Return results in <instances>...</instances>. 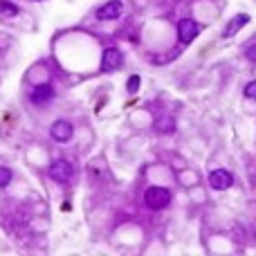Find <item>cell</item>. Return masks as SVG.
<instances>
[{"label":"cell","instance_id":"cell-1","mask_svg":"<svg viewBox=\"0 0 256 256\" xmlns=\"http://www.w3.org/2000/svg\"><path fill=\"white\" fill-rule=\"evenodd\" d=\"M144 203L151 209H164L171 203V191L164 187H149L144 194Z\"/></svg>","mask_w":256,"mask_h":256},{"label":"cell","instance_id":"cell-2","mask_svg":"<svg viewBox=\"0 0 256 256\" xmlns=\"http://www.w3.org/2000/svg\"><path fill=\"white\" fill-rule=\"evenodd\" d=\"M198 32H200V27H198V23L196 20H191V18H182L180 20V25H178V39H180V43H184V45H189L191 41L198 36Z\"/></svg>","mask_w":256,"mask_h":256},{"label":"cell","instance_id":"cell-3","mask_svg":"<svg viewBox=\"0 0 256 256\" xmlns=\"http://www.w3.org/2000/svg\"><path fill=\"white\" fill-rule=\"evenodd\" d=\"M74 169L70 162H65V159H56V162H52L50 164V175H52L56 182H68L70 178H72Z\"/></svg>","mask_w":256,"mask_h":256},{"label":"cell","instance_id":"cell-4","mask_svg":"<svg viewBox=\"0 0 256 256\" xmlns=\"http://www.w3.org/2000/svg\"><path fill=\"white\" fill-rule=\"evenodd\" d=\"M72 133H74L72 124H70V121H63V119L54 121L52 128H50V135H52L56 142H70L72 140Z\"/></svg>","mask_w":256,"mask_h":256},{"label":"cell","instance_id":"cell-5","mask_svg":"<svg viewBox=\"0 0 256 256\" xmlns=\"http://www.w3.org/2000/svg\"><path fill=\"white\" fill-rule=\"evenodd\" d=\"M121 11H124V7H121L119 0H110V2H106L103 7L97 9V18L99 20H115L121 16Z\"/></svg>","mask_w":256,"mask_h":256},{"label":"cell","instance_id":"cell-6","mask_svg":"<svg viewBox=\"0 0 256 256\" xmlns=\"http://www.w3.org/2000/svg\"><path fill=\"white\" fill-rule=\"evenodd\" d=\"M232 182H234V178H232V173H229V171L218 169V171H213V173L209 175V184H211L213 189H218V191H222V189H229V187H232Z\"/></svg>","mask_w":256,"mask_h":256},{"label":"cell","instance_id":"cell-7","mask_svg":"<svg viewBox=\"0 0 256 256\" xmlns=\"http://www.w3.org/2000/svg\"><path fill=\"white\" fill-rule=\"evenodd\" d=\"M121 52L119 50H115V48H110V50H106L103 52V58H102V65H103V70H108V72H112V70H117V68H121Z\"/></svg>","mask_w":256,"mask_h":256},{"label":"cell","instance_id":"cell-8","mask_svg":"<svg viewBox=\"0 0 256 256\" xmlns=\"http://www.w3.org/2000/svg\"><path fill=\"white\" fill-rule=\"evenodd\" d=\"M52 97H54V88L50 86V83H41V86H36L34 90H32V102L34 103H45Z\"/></svg>","mask_w":256,"mask_h":256},{"label":"cell","instance_id":"cell-9","mask_svg":"<svg viewBox=\"0 0 256 256\" xmlns=\"http://www.w3.org/2000/svg\"><path fill=\"white\" fill-rule=\"evenodd\" d=\"M247 23H250V16H247V14H238V16H234L232 23H229V25H227V29H225V36H227V39H229V36H234V34L238 32V29H241L243 25H247Z\"/></svg>","mask_w":256,"mask_h":256},{"label":"cell","instance_id":"cell-10","mask_svg":"<svg viewBox=\"0 0 256 256\" xmlns=\"http://www.w3.org/2000/svg\"><path fill=\"white\" fill-rule=\"evenodd\" d=\"M155 128H157L159 133H171L175 128V124H173V119H169V117H162V119L155 121Z\"/></svg>","mask_w":256,"mask_h":256},{"label":"cell","instance_id":"cell-11","mask_svg":"<svg viewBox=\"0 0 256 256\" xmlns=\"http://www.w3.org/2000/svg\"><path fill=\"white\" fill-rule=\"evenodd\" d=\"M0 14L14 16V14H18V7L11 5V2H7V0H0Z\"/></svg>","mask_w":256,"mask_h":256},{"label":"cell","instance_id":"cell-12","mask_svg":"<svg viewBox=\"0 0 256 256\" xmlns=\"http://www.w3.org/2000/svg\"><path fill=\"white\" fill-rule=\"evenodd\" d=\"M11 182V171L7 166H0V187H7Z\"/></svg>","mask_w":256,"mask_h":256},{"label":"cell","instance_id":"cell-13","mask_svg":"<svg viewBox=\"0 0 256 256\" xmlns=\"http://www.w3.org/2000/svg\"><path fill=\"white\" fill-rule=\"evenodd\" d=\"M126 88H128V92H131V95H135V92L140 90V77H137V74H133V77L128 79V86H126Z\"/></svg>","mask_w":256,"mask_h":256},{"label":"cell","instance_id":"cell-14","mask_svg":"<svg viewBox=\"0 0 256 256\" xmlns=\"http://www.w3.org/2000/svg\"><path fill=\"white\" fill-rule=\"evenodd\" d=\"M245 97L256 102V81H252V83H247L245 86Z\"/></svg>","mask_w":256,"mask_h":256},{"label":"cell","instance_id":"cell-15","mask_svg":"<svg viewBox=\"0 0 256 256\" xmlns=\"http://www.w3.org/2000/svg\"><path fill=\"white\" fill-rule=\"evenodd\" d=\"M247 58H250V61H256V43L247 48Z\"/></svg>","mask_w":256,"mask_h":256}]
</instances>
